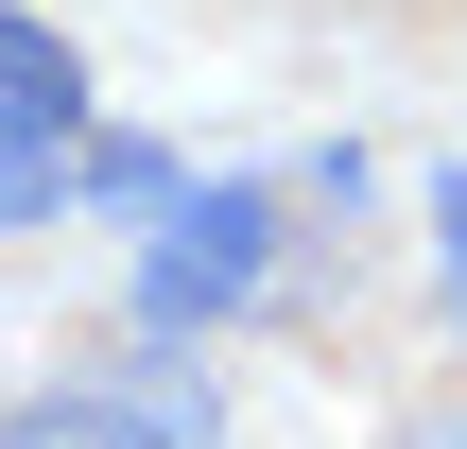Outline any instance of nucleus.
Instances as JSON below:
<instances>
[{
	"instance_id": "nucleus-1",
	"label": "nucleus",
	"mask_w": 467,
	"mask_h": 449,
	"mask_svg": "<svg viewBox=\"0 0 467 449\" xmlns=\"http://www.w3.org/2000/svg\"><path fill=\"white\" fill-rule=\"evenodd\" d=\"M260 277H277V190H260V173H208V190H173L156 242H139V329L191 346V329H225Z\"/></svg>"
},
{
	"instance_id": "nucleus-2",
	"label": "nucleus",
	"mask_w": 467,
	"mask_h": 449,
	"mask_svg": "<svg viewBox=\"0 0 467 449\" xmlns=\"http://www.w3.org/2000/svg\"><path fill=\"white\" fill-rule=\"evenodd\" d=\"M0 449H225V398H208L191 346H139V363H87L52 398H17Z\"/></svg>"
},
{
	"instance_id": "nucleus-3",
	"label": "nucleus",
	"mask_w": 467,
	"mask_h": 449,
	"mask_svg": "<svg viewBox=\"0 0 467 449\" xmlns=\"http://www.w3.org/2000/svg\"><path fill=\"white\" fill-rule=\"evenodd\" d=\"M0 156H87V52L0 0Z\"/></svg>"
},
{
	"instance_id": "nucleus-4",
	"label": "nucleus",
	"mask_w": 467,
	"mask_h": 449,
	"mask_svg": "<svg viewBox=\"0 0 467 449\" xmlns=\"http://www.w3.org/2000/svg\"><path fill=\"white\" fill-rule=\"evenodd\" d=\"M69 190H104V208H173V156H156V138H87Z\"/></svg>"
},
{
	"instance_id": "nucleus-5",
	"label": "nucleus",
	"mask_w": 467,
	"mask_h": 449,
	"mask_svg": "<svg viewBox=\"0 0 467 449\" xmlns=\"http://www.w3.org/2000/svg\"><path fill=\"white\" fill-rule=\"evenodd\" d=\"M69 208V156H0V225H52Z\"/></svg>"
},
{
	"instance_id": "nucleus-6",
	"label": "nucleus",
	"mask_w": 467,
	"mask_h": 449,
	"mask_svg": "<svg viewBox=\"0 0 467 449\" xmlns=\"http://www.w3.org/2000/svg\"><path fill=\"white\" fill-rule=\"evenodd\" d=\"M433 260H451V311H467V173H433Z\"/></svg>"
},
{
	"instance_id": "nucleus-7",
	"label": "nucleus",
	"mask_w": 467,
	"mask_h": 449,
	"mask_svg": "<svg viewBox=\"0 0 467 449\" xmlns=\"http://www.w3.org/2000/svg\"><path fill=\"white\" fill-rule=\"evenodd\" d=\"M399 449H467V433H451V415H433V433H399Z\"/></svg>"
}]
</instances>
